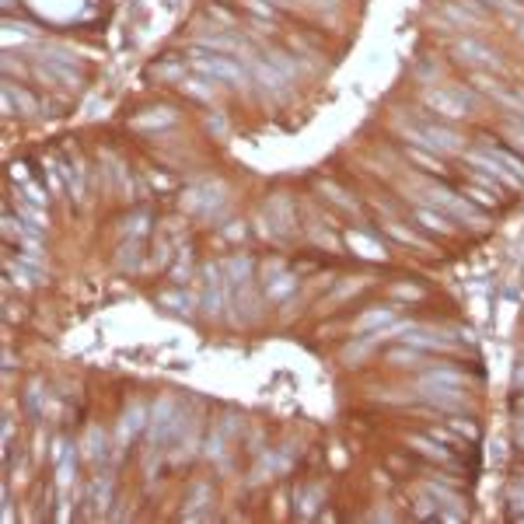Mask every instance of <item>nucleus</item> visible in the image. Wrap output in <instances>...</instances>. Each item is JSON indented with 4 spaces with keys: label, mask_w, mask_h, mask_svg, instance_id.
I'll return each instance as SVG.
<instances>
[{
    "label": "nucleus",
    "mask_w": 524,
    "mask_h": 524,
    "mask_svg": "<svg viewBox=\"0 0 524 524\" xmlns=\"http://www.w3.org/2000/svg\"><path fill=\"white\" fill-rule=\"evenodd\" d=\"M192 63H196V70H203V74H213V77H224V81H231V84H238L241 81V70L234 67V63H227L224 56H206V53H196L192 56Z\"/></svg>",
    "instance_id": "f257e3e1"
},
{
    "label": "nucleus",
    "mask_w": 524,
    "mask_h": 524,
    "mask_svg": "<svg viewBox=\"0 0 524 524\" xmlns=\"http://www.w3.org/2000/svg\"><path fill=\"white\" fill-rule=\"evenodd\" d=\"M391 318V311H370L367 318H360V329H370V325H377V322H388Z\"/></svg>",
    "instance_id": "f03ea898"
},
{
    "label": "nucleus",
    "mask_w": 524,
    "mask_h": 524,
    "mask_svg": "<svg viewBox=\"0 0 524 524\" xmlns=\"http://www.w3.org/2000/svg\"><path fill=\"white\" fill-rule=\"evenodd\" d=\"M140 419H144V409L137 405L133 412H126V423H123V430L130 434V430H140Z\"/></svg>",
    "instance_id": "7ed1b4c3"
},
{
    "label": "nucleus",
    "mask_w": 524,
    "mask_h": 524,
    "mask_svg": "<svg viewBox=\"0 0 524 524\" xmlns=\"http://www.w3.org/2000/svg\"><path fill=\"white\" fill-rule=\"evenodd\" d=\"M511 504H514V507H524V479H518V483L511 486Z\"/></svg>",
    "instance_id": "20e7f679"
},
{
    "label": "nucleus",
    "mask_w": 524,
    "mask_h": 524,
    "mask_svg": "<svg viewBox=\"0 0 524 524\" xmlns=\"http://www.w3.org/2000/svg\"><path fill=\"white\" fill-rule=\"evenodd\" d=\"M514 441L524 448V419H518V430H514Z\"/></svg>",
    "instance_id": "39448f33"
},
{
    "label": "nucleus",
    "mask_w": 524,
    "mask_h": 524,
    "mask_svg": "<svg viewBox=\"0 0 524 524\" xmlns=\"http://www.w3.org/2000/svg\"><path fill=\"white\" fill-rule=\"evenodd\" d=\"M518 384L524 388V367H518Z\"/></svg>",
    "instance_id": "423d86ee"
},
{
    "label": "nucleus",
    "mask_w": 524,
    "mask_h": 524,
    "mask_svg": "<svg viewBox=\"0 0 524 524\" xmlns=\"http://www.w3.org/2000/svg\"><path fill=\"white\" fill-rule=\"evenodd\" d=\"M521 35H524V25H521Z\"/></svg>",
    "instance_id": "0eeeda50"
}]
</instances>
